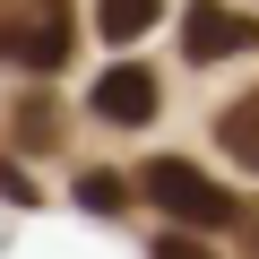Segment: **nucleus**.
Returning a JSON list of instances; mask_svg holds the SVG:
<instances>
[{"instance_id": "20e7f679", "label": "nucleus", "mask_w": 259, "mask_h": 259, "mask_svg": "<svg viewBox=\"0 0 259 259\" xmlns=\"http://www.w3.org/2000/svg\"><path fill=\"white\" fill-rule=\"evenodd\" d=\"M95 112H104V121H121V130L156 121V69H139V61L104 69V78H95Z\"/></svg>"}, {"instance_id": "423d86ee", "label": "nucleus", "mask_w": 259, "mask_h": 259, "mask_svg": "<svg viewBox=\"0 0 259 259\" xmlns=\"http://www.w3.org/2000/svg\"><path fill=\"white\" fill-rule=\"evenodd\" d=\"M156 9H164V0H95V26H104L112 44H139V35L156 26Z\"/></svg>"}, {"instance_id": "9d476101", "label": "nucleus", "mask_w": 259, "mask_h": 259, "mask_svg": "<svg viewBox=\"0 0 259 259\" xmlns=\"http://www.w3.org/2000/svg\"><path fill=\"white\" fill-rule=\"evenodd\" d=\"M156 259H216V250H199L190 233H164V242H156Z\"/></svg>"}, {"instance_id": "39448f33", "label": "nucleus", "mask_w": 259, "mask_h": 259, "mask_svg": "<svg viewBox=\"0 0 259 259\" xmlns=\"http://www.w3.org/2000/svg\"><path fill=\"white\" fill-rule=\"evenodd\" d=\"M216 139H225V156H233V164H250V173H259V87H250V95H233V104L216 112Z\"/></svg>"}, {"instance_id": "1a4fd4ad", "label": "nucleus", "mask_w": 259, "mask_h": 259, "mask_svg": "<svg viewBox=\"0 0 259 259\" xmlns=\"http://www.w3.org/2000/svg\"><path fill=\"white\" fill-rule=\"evenodd\" d=\"M0 190H9V199H18V207H26V199H35V182H26V173H18V156H9V147H0Z\"/></svg>"}, {"instance_id": "6e6552de", "label": "nucleus", "mask_w": 259, "mask_h": 259, "mask_svg": "<svg viewBox=\"0 0 259 259\" xmlns=\"http://www.w3.org/2000/svg\"><path fill=\"white\" fill-rule=\"evenodd\" d=\"M78 199H87L95 216H121V207H130V182H121V173H78Z\"/></svg>"}, {"instance_id": "7ed1b4c3", "label": "nucleus", "mask_w": 259, "mask_h": 259, "mask_svg": "<svg viewBox=\"0 0 259 259\" xmlns=\"http://www.w3.org/2000/svg\"><path fill=\"white\" fill-rule=\"evenodd\" d=\"M182 44H190V61H225V52L259 44V18L250 9H225V0H190V9H182Z\"/></svg>"}, {"instance_id": "f257e3e1", "label": "nucleus", "mask_w": 259, "mask_h": 259, "mask_svg": "<svg viewBox=\"0 0 259 259\" xmlns=\"http://www.w3.org/2000/svg\"><path fill=\"white\" fill-rule=\"evenodd\" d=\"M139 190H147L173 225H199V233H207V225H242V199L216 190V182H207L199 164H182V156H156V164L139 173Z\"/></svg>"}, {"instance_id": "0eeeda50", "label": "nucleus", "mask_w": 259, "mask_h": 259, "mask_svg": "<svg viewBox=\"0 0 259 259\" xmlns=\"http://www.w3.org/2000/svg\"><path fill=\"white\" fill-rule=\"evenodd\" d=\"M18 121H9V139L18 147H52L61 139V112H52V95H26V104H9Z\"/></svg>"}, {"instance_id": "f03ea898", "label": "nucleus", "mask_w": 259, "mask_h": 259, "mask_svg": "<svg viewBox=\"0 0 259 259\" xmlns=\"http://www.w3.org/2000/svg\"><path fill=\"white\" fill-rule=\"evenodd\" d=\"M0 61L61 69L69 61V9H61V0H18V9H0Z\"/></svg>"}, {"instance_id": "9b49d317", "label": "nucleus", "mask_w": 259, "mask_h": 259, "mask_svg": "<svg viewBox=\"0 0 259 259\" xmlns=\"http://www.w3.org/2000/svg\"><path fill=\"white\" fill-rule=\"evenodd\" d=\"M242 250H250V259H259V199H250V207H242Z\"/></svg>"}]
</instances>
